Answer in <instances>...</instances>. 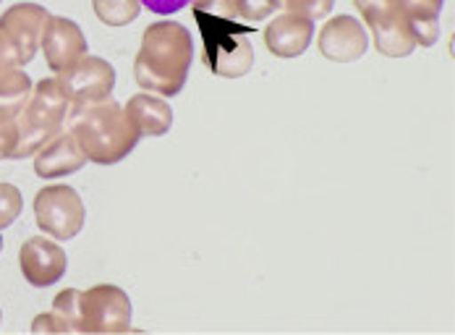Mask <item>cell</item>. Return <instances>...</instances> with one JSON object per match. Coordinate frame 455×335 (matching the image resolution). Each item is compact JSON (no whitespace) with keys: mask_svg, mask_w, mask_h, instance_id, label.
<instances>
[{"mask_svg":"<svg viewBox=\"0 0 455 335\" xmlns=\"http://www.w3.org/2000/svg\"><path fill=\"white\" fill-rule=\"evenodd\" d=\"M32 333H60V325L50 312H40L32 323Z\"/></svg>","mask_w":455,"mask_h":335,"instance_id":"27","label":"cell"},{"mask_svg":"<svg viewBox=\"0 0 455 335\" xmlns=\"http://www.w3.org/2000/svg\"><path fill=\"white\" fill-rule=\"evenodd\" d=\"M144 8H149L152 13H157V16H173V13H179L183 11L188 3H194V0H139Z\"/></svg>","mask_w":455,"mask_h":335,"instance_id":"25","label":"cell"},{"mask_svg":"<svg viewBox=\"0 0 455 335\" xmlns=\"http://www.w3.org/2000/svg\"><path fill=\"white\" fill-rule=\"evenodd\" d=\"M0 3H3V0H0Z\"/></svg>","mask_w":455,"mask_h":335,"instance_id":"31","label":"cell"},{"mask_svg":"<svg viewBox=\"0 0 455 335\" xmlns=\"http://www.w3.org/2000/svg\"><path fill=\"white\" fill-rule=\"evenodd\" d=\"M32 84L35 82L21 66L0 71V108L19 113V108L27 102V97L32 92Z\"/></svg>","mask_w":455,"mask_h":335,"instance_id":"16","label":"cell"},{"mask_svg":"<svg viewBox=\"0 0 455 335\" xmlns=\"http://www.w3.org/2000/svg\"><path fill=\"white\" fill-rule=\"evenodd\" d=\"M16 142H19L16 113H13V110L0 108V160H11Z\"/></svg>","mask_w":455,"mask_h":335,"instance_id":"23","label":"cell"},{"mask_svg":"<svg viewBox=\"0 0 455 335\" xmlns=\"http://www.w3.org/2000/svg\"><path fill=\"white\" fill-rule=\"evenodd\" d=\"M24 210V196L21 192L8 184V181H0V231H5L8 226L16 223V218L21 215Z\"/></svg>","mask_w":455,"mask_h":335,"instance_id":"19","label":"cell"},{"mask_svg":"<svg viewBox=\"0 0 455 335\" xmlns=\"http://www.w3.org/2000/svg\"><path fill=\"white\" fill-rule=\"evenodd\" d=\"M92 8L105 27H126L141 13L139 0H92Z\"/></svg>","mask_w":455,"mask_h":335,"instance_id":"18","label":"cell"},{"mask_svg":"<svg viewBox=\"0 0 455 335\" xmlns=\"http://www.w3.org/2000/svg\"><path fill=\"white\" fill-rule=\"evenodd\" d=\"M66 129L94 165H116L129 157L139 144V132L113 97L68 113Z\"/></svg>","mask_w":455,"mask_h":335,"instance_id":"2","label":"cell"},{"mask_svg":"<svg viewBox=\"0 0 455 335\" xmlns=\"http://www.w3.org/2000/svg\"><path fill=\"white\" fill-rule=\"evenodd\" d=\"M16 66H21V60H19V55H16V50L11 48V43L0 35V71H5V68H16ZM24 68V66H21Z\"/></svg>","mask_w":455,"mask_h":335,"instance_id":"26","label":"cell"},{"mask_svg":"<svg viewBox=\"0 0 455 335\" xmlns=\"http://www.w3.org/2000/svg\"><path fill=\"white\" fill-rule=\"evenodd\" d=\"M315 40V21L296 13H277L265 27V45L275 58H299Z\"/></svg>","mask_w":455,"mask_h":335,"instance_id":"14","label":"cell"},{"mask_svg":"<svg viewBox=\"0 0 455 335\" xmlns=\"http://www.w3.org/2000/svg\"><path fill=\"white\" fill-rule=\"evenodd\" d=\"M317 48L322 58H327L330 63H354L369 50L364 24L348 13L335 16L330 21H324V27L319 29Z\"/></svg>","mask_w":455,"mask_h":335,"instance_id":"11","label":"cell"},{"mask_svg":"<svg viewBox=\"0 0 455 335\" xmlns=\"http://www.w3.org/2000/svg\"><path fill=\"white\" fill-rule=\"evenodd\" d=\"M354 5H356V11L366 19L369 13H377V11H385V8L395 5V0H354Z\"/></svg>","mask_w":455,"mask_h":335,"instance_id":"28","label":"cell"},{"mask_svg":"<svg viewBox=\"0 0 455 335\" xmlns=\"http://www.w3.org/2000/svg\"><path fill=\"white\" fill-rule=\"evenodd\" d=\"M68 110H71V105L60 90L58 76H45V79L35 82L27 102L16 113L19 142L13 147L11 160L32 157L43 144L50 142L55 134H60L66 129Z\"/></svg>","mask_w":455,"mask_h":335,"instance_id":"3","label":"cell"},{"mask_svg":"<svg viewBox=\"0 0 455 335\" xmlns=\"http://www.w3.org/2000/svg\"><path fill=\"white\" fill-rule=\"evenodd\" d=\"M50 315L58 320L60 333H79V323H82V291L79 288H63L52 299Z\"/></svg>","mask_w":455,"mask_h":335,"instance_id":"17","label":"cell"},{"mask_svg":"<svg viewBox=\"0 0 455 335\" xmlns=\"http://www.w3.org/2000/svg\"><path fill=\"white\" fill-rule=\"evenodd\" d=\"M371 37H374V48L379 55L387 58H406L416 50V40L411 32L409 16L401 11V5H390L385 11L369 13L364 19Z\"/></svg>","mask_w":455,"mask_h":335,"instance_id":"12","label":"cell"},{"mask_svg":"<svg viewBox=\"0 0 455 335\" xmlns=\"http://www.w3.org/2000/svg\"><path fill=\"white\" fill-rule=\"evenodd\" d=\"M55 76L71 105L68 113L82 110L94 102H102V100H110L113 90H116V68L100 55H84L71 68H66L63 74H55Z\"/></svg>","mask_w":455,"mask_h":335,"instance_id":"7","label":"cell"},{"mask_svg":"<svg viewBox=\"0 0 455 335\" xmlns=\"http://www.w3.org/2000/svg\"><path fill=\"white\" fill-rule=\"evenodd\" d=\"M194 63V37L179 21H155L141 35L134 79L144 92L176 97Z\"/></svg>","mask_w":455,"mask_h":335,"instance_id":"1","label":"cell"},{"mask_svg":"<svg viewBox=\"0 0 455 335\" xmlns=\"http://www.w3.org/2000/svg\"><path fill=\"white\" fill-rule=\"evenodd\" d=\"M40 48L45 55L47 66L55 74H63L66 68H71L79 58L87 55V37L82 32V27L74 19L66 16H47L45 29H43V40Z\"/></svg>","mask_w":455,"mask_h":335,"instance_id":"10","label":"cell"},{"mask_svg":"<svg viewBox=\"0 0 455 335\" xmlns=\"http://www.w3.org/2000/svg\"><path fill=\"white\" fill-rule=\"evenodd\" d=\"M124 113L139 132V137H163L173 129V108L165 102V97L152 92L129 97Z\"/></svg>","mask_w":455,"mask_h":335,"instance_id":"15","label":"cell"},{"mask_svg":"<svg viewBox=\"0 0 455 335\" xmlns=\"http://www.w3.org/2000/svg\"><path fill=\"white\" fill-rule=\"evenodd\" d=\"M280 11V0H235V16L243 21H265Z\"/></svg>","mask_w":455,"mask_h":335,"instance_id":"21","label":"cell"},{"mask_svg":"<svg viewBox=\"0 0 455 335\" xmlns=\"http://www.w3.org/2000/svg\"><path fill=\"white\" fill-rule=\"evenodd\" d=\"M0 323H3V309H0Z\"/></svg>","mask_w":455,"mask_h":335,"instance_id":"30","label":"cell"},{"mask_svg":"<svg viewBox=\"0 0 455 335\" xmlns=\"http://www.w3.org/2000/svg\"><path fill=\"white\" fill-rule=\"evenodd\" d=\"M194 11H204L223 19H238L235 16V0H194Z\"/></svg>","mask_w":455,"mask_h":335,"instance_id":"24","label":"cell"},{"mask_svg":"<svg viewBox=\"0 0 455 335\" xmlns=\"http://www.w3.org/2000/svg\"><path fill=\"white\" fill-rule=\"evenodd\" d=\"M411 21H437L445 0H395Z\"/></svg>","mask_w":455,"mask_h":335,"instance_id":"22","label":"cell"},{"mask_svg":"<svg viewBox=\"0 0 455 335\" xmlns=\"http://www.w3.org/2000/svg\"><path fill=\"white\" fill-rule=\"evenodd\" d=\"M335 0H280V8L283 13H296V16H304V19H324L330 11H332Z\"/></svg>","mask_w":455,"mask_h":335,"instance_id":"20","label":"cell"},{"mask_svg":"<svg viewBox=\"0 0 455 335\" xmlns=\"http://www.w3.org/2000/svg\"><path fill=\"white\" fill-rule=\"evenodd\" d=\"M132 299L121 286L100 283L82 291L79 333H126L132 331Z\"/></svg>","mask_w":455,"mask_h":335,"instance_id":"6","label":"cell"},{"mask_svg":"<svg viewBox=\"0 0 455 335\" xmlns=\"http://www.w3.org/2000/svg\"><path fill=\"white\" fill-rule=\"evenodd\" d=\"M35 220L37 228L55 241L76 239L84 228L87 210L79 192L66 184H52L35 196Z\"/></svg>","mask_w":455,"mask_h":335,"instance_id":"5","label":"cell"},{"mask_svg":"<svg viewBox=\"0 0 455 335\" xmlns=\"http://www.w3.org/2000/svg\"><path fill=\"white\" fill-rule=\"evenodd\" d=\"M202 32V60L215 76L238 79L246 76L254 66V50L249 43L251 27L235 24V19L212 16L204 11H194Z\"/></svg>","mask_w":455,"mask_h":335,"instance_id":"4","label":"cell"},{"mask_svg":"<svg viewBox=\"0 0 455 335\" xmlns=\"http://www.w3.org/2000/svg\"><path fill=\"white\" fill-rule=\"evenodd\" d=\"M0 251H3V236H0Z\"/></svg>","mask_w":455,"mask_h":335,"instance_id":"29","label":"cell"},{"mask_svg":"<svg viewBox=\"0 0 455 335\" xmlns=\"http://www.w3.org/2000/svg\"><path fill=\"white\" fill-rule=\"evenodd\" d=\"M47 16H50V11L40 3H16L11 8H5V13L0 16V35L11 43V48L16 50L21 66L35 60Z\"/></svg>","mask_w":455,"mask_h":335,"instance_id":"8","label":"cell"},{"mask_svg":"<svg viewBox=\"0 0 455 335\" xmlns=\"http://www.w3.org/2000/svg\"><path fill=\"white\" fill-rule=\"evenodd\" d=\"M84 165H87V155L68 129L55 134L50 142L43 144L35 152V173L45 181L71 176V173L82 171Z\"/></svg>","mask_w":455,"mask_h":335,"instance_id":"13","label":"cell"},{"mask_svg":"<svg viewBox=\"0 0 455 335\" xmlns=\"http://www.w3.org/2000/svg\"><path fill=\"white\" fill-rule=\"evenodd\" d=\"M19 267L29 286L47 288L66 275L68 257L63 246L50 236H32L19 249Z\"/></svg>","mask_w":455,"mask_h":335,"instance_id":"9","label":"cell"}]
</instances>
